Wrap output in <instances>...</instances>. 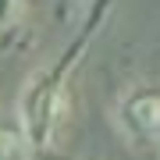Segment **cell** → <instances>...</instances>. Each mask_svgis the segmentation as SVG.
<instances>
[{
    "label": "cell",
    "mask_w": 160,
    "mask_h": 160,
    "mask_svg": "<svg viewBox=\"0 0 160 160\" xmlns=\"http://www.w3.org/2000/svg\"><path fill=\"white\" fill-rule=\"evenodd\" d=\"M75 57H64V64H53V68L39 71L29 82L22 96V132L32 146H53L64 118V82H68Z\"/></svg>",
    "instance_id": "obj_1"
},
{
    "label": "cell",
    "mask_w": 160,
    "mask_h": 160,
    "mask_svg": "<svg viewBox=\"0 0 160 160\" xmlns=\"http://www.w3.org/2000/svg\"><path fill=\"white\" fill-rule=\"evenodd\" d=\"M118 121L132 142H160V92L157 89L128 92L118 110Z\"/></svg>",
    "instance_id": "obj_2"
},
{
    "label": "cell",
    "mask_w": 160,
    "mask_h": 160,
    "mask_svg": "<svg viewBox=\"0 0 160 160\" xmlns=\"http://www.w3.org/2000/svg\"><path fill=\"white\" fill-rule=\"evenodd\" d=\"M0 160H32V142L25 139V132L0 128Z\"/></svg>",
    "instance_id": "obj_3"
},
{
    "label": "cell",
    "mask_w": 160,
    "mask_h": 160,
    "mask_svg": "<svg viewBox=\"0 0 160 160\" xmlns=\"http://www.w3.org/2000/svg\"><path fill=\"white\" fill-rule=\"evenodd\" d=\"M14 14H18V0H0V29L14 22Z\"/></svg>",
    "instance_id": "obj_4"
}]
</instances>
